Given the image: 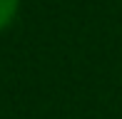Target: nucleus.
Wrapping results in <instances>:
<instances>
[{"label": "nucleus", "instance_id": "nucleus-1", "mask_svg": "<svg viewBox=\"0 0 122 119\" xmlns=\"http://www.w3.org/2000/svg\"><path fill=\"white\" fill-rule=\"evenodd\" d=\"M20 8V0H0V30H5L15 20Z\"/></svg>", "mask_w": 122, "mask_h": 119}]
</instances>
